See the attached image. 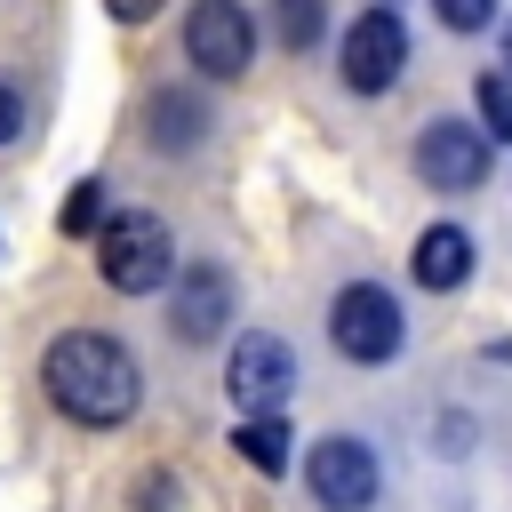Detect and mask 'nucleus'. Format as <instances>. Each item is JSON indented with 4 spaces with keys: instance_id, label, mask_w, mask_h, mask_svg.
<instances>
[{
    "instance_id": "nucleus-1",
    "label": "nucleus",
    "mask_w": 512,
    "mask_h": 512,
    "mask_svg": "<svg viewBox=\"0 0 512 512\" xmlns=\"http://www.w3.org/2000/svg\"><path fill=\"white\" fill-rule=\"evenodd\" d=\"M40 384H48V400L72 416V424H120V416H136V400H144V368H136V352L128 344H112V336H96V328H64L48 352H40Z\"/></svg>"
},
{
    "instance_id": "nucleus-7",
    "label": "nucleus",
    "mask_w": 512,
    "mask_h": 512,
    "mask_svg": "<svg viewBox=\"0 0 512 512\" xmlns=\"http://www.w3.org/2000/svg\"><path fill=\"white\" fill-rule=\"evenodd\" d=\"M416 176H424L432 192H472V184L488 176V136H480L472 120H456V112L424 120V128H416Z\"/></svg>"
},
{
    "instance_id": "nucleus-8",
    "label": "nucleus",
    "mask_w": 512,
    "mask_h": 512,
    "mask_svg": "<svg viewBox=\"0 0 512 512\" xmlns=\"http://www.w3.org/2000/svg\"><path fill=\"white\" fill-rule=\"evenodd\" d=\"M400 72H408V24H400L392 8H368V16L344 32V88H352V96H384Z\"/></svg>"
},
{
    "instance_id": "nucleus-15",
    "label": "nucleus",
    "mask_w": 512,
    "mask_h": 512,
    "mask_svg": "<svg viewBox=\"0 0 512 512\" xmlns=\"http://www.w3.org/2000/svg\"><path fill=\"white\" fill-rule=\"evenodd\" d=\"M104 224V184H72V200H64V232H96Z\"/></svg>"
},
{
    "instance_id": "nucleus-10",
    "label": "nucleus",
    "mask_w": 512,
    "mask_h": 512,
    "mask_svg": "<svg viewBox=\"0 0 512 512\" xmlns=\"http://www.w3.org/2000/svg\"><path fill=\"white\" fill-rule=\"evenodd\" d=\"M416 280L440 288V296L464 288V280H472V232H464V224H432V232L416 240Z\"/></svg>"
},
{
    "instance_id": "nucleus-6",
    "label": "nucleus",
    "mask_w": 512,
    "mask_h": 512,
    "mask_svg": "<svg viewBox=\"0 0 512 512\" xmlns=\"http://www.w3.org/2000/svg\"><path fill=\"white\" fill-rule=\"evenodd\" d=\"M304 480H312L320 512H368V504H376V488H384L376 448H368V440H352V432H328V440L312 448Z\"/></svg>"
},
{
    "instance_id": "nucleus-20",
    "label": "nucleus",
    "mask_w": 512,
    "mask_h": 512,
    "mask_svg": "<svg viewBox=\"0 0 512 512\" xmlns=\"http://www.w3.org/2000/svg\"><path fill=\"white\" fill-rule=\"evenodd\" d=\"M376 8H392V0H376Z\"/></svg>"
},
{
    "instance_id": "nucleus-13",
    "label": "nucleus",
    "mask_w": 512,
    "mask_h": 512,
    "mask_svg": "<svg viewBox=\"0 0 512 512\" xmlns=\"http://www.w3.org/2000/svg\"><path fill=\"white\" fill-rule=\"evenodd\" d=\"M272 16H280V48L288 56H312L320 48V24H328V0H272Z\"/></svg>"
},
{
    "instance_id": "nucleus-16",
    "label": "nucleus",
    "mask_w": 512,
    "mask_h": 512,
    "mask_svg": "<svg viewBox=\"0 0 512 512\" xmlns=\"http://www.w3.org/2000/svg\"><path fill=\"white\" fill-rule=\"evenodd\" d=\"M432 16H440L448 32H480V24L496 16V0H432Z\"/></svg>"
},
{
    "instance_id": "nucleus-2",
    "label": "nucleus",
    "mask_w": 512,
    "mask_h": 512,
    "mask_svg": "<svg viewBox=\"0 0 512 512\" xmlns=\"http://www.w3.org/2000/svg\"><path fill=\"white\" fill-rule=\"evenodd\" d=\"M96 272H104V288H120V296L168 288V280H176V240H168V224L144 216V208L104 216V224H96Z\"/></svg>"
},
{
    "instance_id": "nucleus-18",
    "label": "nucleus",
    "mask_w": 512,
    "mask_h": 512,
    "mask_svg": "<svg viewBox=\"0 0 512 512\" xmlns=\"http://www.w3.org/2000/svg\"><path fill=\"white\" fill-rule=\"evenodd\" d=\"M112 16H120V24H144V16H152V0H112Z\"/></svg>"
},
{
    "instance_id": "nucleus-5",
    "label": "nucleus",
    "mask_w": 512,
    "mask_h": 512,
    "mask_svg": "<svg viewBox=\"0 0 512 512\" xmlns=\"http://www.w3.org/2000/svg\"><path fill=\"white\" fill-rule=\"evenodd\" d=\"M184 56L208 72V80H240L256 64V16L240 0H192L184 16Z\"/></svg>"
},
{
    "instance_id": "nucleus-9",
    "label": "nucleus",
    "mask_w": 512,
    "mask_h": 512,
    "mask_svg": "<svg viewBox=\"0 0 512 512\" xmlns=\"http://www.w3.org/2000/svg\"><path fill=\"white\" fill-rule=\"evenodd\" d=\"M224 320H232V280H224L216 264H192V272L176 280L168 328H176L184 344H208V336H224Z\"/></svg>"
},
{
    "instance_id": "nucleus-11",
    "label": "nucleus",
    "mask_w": 512,
    "mask_h": 512,
    "mask_svg": "<svg viewBox=\"0 0 512 512\" xmlns=\"http://www.w3.org/2000/svg\"><path fill=\"white\" fill-rule=\"evenodd\" d=\"M144 128H152V152H192V144L208 136V112H200L184 88H160V96L144 104Z\"/></svg>"
},
{
    "instance_id": "nucleus-19",
    "label": "nucleus",
    "mask_w": 512,
    "mask_h": 512,
    "mask_svg": "<svg viewBox=\"0 0 512 512\" xmlns=\"http://www.w3.org/2000/svg\"><path fill=\"white\" fill-rule=\"evenodd\" d=\"M504 80H512V24H504Z\"/></svg>"
},
{
    "instance_id": "nucleus-4",
    "label": "nucleus",
    "mask_w": 512,
    "mask_h": 512,
    "mask_svg": "<svg viewBox=\"0 0 512 512\" xmlns=\"http://www.w3.org/2000/svg\"><path fill=\"white\" fill-rule=\"evenodd\" d=\"M224 392H232L248 416H280V400L296 392V352H288L272 328H248V336H232Z\"/></svg>"
},
{
    "instance_id": "nucleus-14",
    "label": "nucleus",
    "mask_w": 512,
    "mask_h": 512,
    "mask_svg": "<svg viewBox=\"0 0 512 512\" xmlns=\"http://www.w3.org/2000/svg\"><path fill=\"white\" fill-rule=\"evenodd\" d=\"M480 136H512V80L504 72L480 80Z\"/></svg>"
},
{
    "instance_id": "nucleus-17",
    "label": "nucleus",
    "mask_w": 512,
    "mask_h": 512,
    "mask_svg": "<svg viewBox=\"0 0 512 512\" xmlns=\"http://www.w3.org/2000/svg\"><path fill=\"white\" fill-rule=\"evenodd\" d=\"M16 128H24V96H16V88H0V144H8Z\"/></svg>"
},
{
    "instance_id": "nucleus-3",
    "label": "nucleus",
    "mask_w": 512,
    "mask_h": 512,
    "mask_svg": "<svg viewBox=\"0 0 512 512\" xmlns=\"http://www.w3.org/2000/svg\"><path fill=\"white\" fill-rule=\"evenodd\" d=\"M328 344H336L344 360H360V368H384V360L408 344L400 296H392L384 280H352V288H336V304H328Z\"/></svg>"
},
{
    "instance_id": "nucleus-12",
    "label": "nucleus",
    "mask_w": 512,
    "mask_h": 512,
    "mask_svg": "<svg viewBox=\"0 0 512 512\" xmlns=\"http://www.w3.org/2000/svg\"><path fill=\"white\" fill-rule=\"evenodd\" d=\"M232 448H240V464H256L264 480L288 472V424H280V416H248V424L232 432Z\"/></svg>"
}]
</instances>
